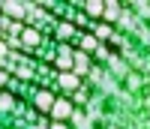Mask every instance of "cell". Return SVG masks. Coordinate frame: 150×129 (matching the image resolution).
I'll use <instances>...</instances> for the list:
<instances>
[{"label":"cell","mask_w":150,"mask_h":129,"mask_svg":"<svg viewBox=\"0 0 150 129\" xmlns=\"http://www.w3.org/2000/svg\"><path fill=\"white\" fill-rule=\"evenodd\" d=\"M99 48H102V42H99V39H96V36H93L90 30L78 36V51H84V54H90V57H93Z\"/></svg>","instance_id":"6"},{"label":"cell","mask_w":150,"mask_h":129,"mask_svg":"<svg viewBox=\"0 0 150 129\" xmlns=\"http://www.w3.org/2000/svg\"><path fill=\"white\" fill-rule=\"evenodd\" d=\"M123 12H126V3H117V0H105V15H102V21L114 27V21H120V18H123Z\"/></svg>","instance_id":"4"},{"label":"cell","mask_w":150,"mask_h":129,"mask_svg":"<svg viewBox=\"0 0 150 129\" xmlns=\"http://www.w3.org/2000/svg\"><path fill=\"white\" fill-rule=\"evenodd\" d=\"M54 93H48V90H39V93H36V108H39V111H45V114H51V108H54Z\"/></svg>","instance_id":"8"},{"label":"cell","mask_w":150,"mask_h":129,"mask_svg":"<svg viewBox=\"0 0 150 129\" xmlns=\"http://www.w3.org/2000/svg\"><path fill=\"white\" fill-rule=\"evenodd\" d=\"M72 72L78 75V78H84V75L93 72V57L84 54V51H75V63H72Z\"/></svg>","instance_id":"3"},{"label":"cell","mask_w":150,"mask_h":129,"mask_svg":"<svg viewBox=\"0 0 150 129\" xmlns=\"http://www.w3.org/2000/svg\"><path fill=\"white\" fill-rule=\"evenodd\" d=\"M39 42H42V33L36 30V27H24L21 30V45L24 48H36Z\"/></svg>","instance_id":"9"},{"label":"cell","mask_w":150,"mask_h":129,"mask_svg":"<svg viewBox=\"0 0 150 129\" xmlns=\"http://www.w3.org/2000/svg\"><path fill=\"white\" fill-rule=\"evenodd\" d=\"M0 12H3L6 18H15L18 24L27 21L30 15V3H15V0H6V3H0Z\"/></svg>","instance_id":"1"},{"label":"cell","mask_w":150,"mask_h":129,"mask_svg":"<svg viewBox=\"0 0 150 129\" xmlns=\"http://www.w3.org/2000/svg\"><path fill=\"white\" fill-rule=\"evenodd\" d=\"M51 117H54V123H63V120L75 117L72 99H66V96H57V99H54V108H51Z\"/></svg>","instance_id":"2"},{"label":"cell","mask_w":150,"mask_h":129,"mask_svg":"<svg viewBox=\"0 0 150 129\" xmlns=\"http://www.w3.org/2000/svg\"><path fill=\"white\" fill-rule=\"evenodd\" d=\"M51 129H66V123H51Z\"/></svg>","instance_id":"14"},{"label":"cell","mask_w":150,"mask_h":129,"mask_svg":"<svg viewBox=\"0 0 150 129\" xmlns=\"http://www.w3.org/2000/svg\"><path fill=\"white\" fill-rule=\"evenodd\" d=\"M78 36H81V30L75 27V21H60V24H57V39H60V42L78 39Z\"/></svg>","instance_id":"7"},{"label":"cell","mask_w":150,"mask_h":129,"mask_svg":"<svg viewBox=\"0 0 150 129\" xmlns=\"http://www.w3.org/2000/svg\"><path fill=\"white\" fill-rule=\"evenodd\" d=\"M15 108V99H12V93H0V111H12Z\"/></svg>","instance_id":"11"},{"label":"cell","mask_w":150,"mask_h":129,"mask_svg":"<svg viewBox=\"0 0 150 129\" xmlns=\"http://www.w3.org/2000/svg\"><path fill=\"white\" fill-rule=\"evenodd\" d=\"M3 84H9V75H6V72H0V87H3Z\"/></svg>","instance_id":"13"},{"label":"cell","mask_w":150,"mask_h":129,"mask_svg":"<svg viewBox=\"0 0 150 129\" xmlns=\"http://www.w3.org/2000/svg\"><path fill=\"white\" fill-rule=\"evenodd\" d=\"M3 57H6V42L0 39V60H3Z\"/></svg>","instance_id":"12"},{"label":"cell","mask_w":150,"mask_h":129,"mask_svg":"<svg viewBox=\"0 0 150 129\" xmlns=\"http://www.w3.org/2000/svg\"><path fill=\"white\" fill-rule=\"evenodd\" d=\"M57 81H60V87H63V90H72V93L81 87V78H78L75 72H60V75H57Z\"/></svg>","instance_id":"10"},{"label":"cell","mask_w":150,"mask_h":129,"mask_svg":"<svg viewBox=\"0 0 150 129\" xmlns=\"http://www.w3.org/2000/svg\"><path fill=\"white\" fill-rule=\"evenodd\" d=\"M78 9H84L87 18L102 21V15H105V0H84V3H78Z\"/></svg>","instance_id":"5"}]
</instances>
